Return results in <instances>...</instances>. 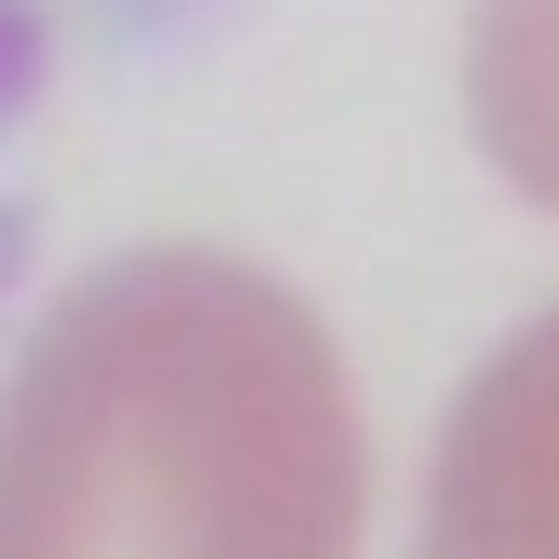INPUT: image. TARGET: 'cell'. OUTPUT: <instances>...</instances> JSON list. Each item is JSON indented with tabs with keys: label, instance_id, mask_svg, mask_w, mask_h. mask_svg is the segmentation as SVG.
Returning a JSON list of instances; mask_svg holds the SVG:
<instances>
[{
	"label": "cell",
	"instance_id": "obj_1",
	"mask_svg": "<svg viewBox=\"0 0 559 559\" xmlns=\"http://www.w3.org/2000/svg\"><path fill=\"white\" fill-rule=\"evenodd\" d=\"M369 437L328 328L218 246H136L0 382V559H355Z\"/></svg>",
	"mask_w": 559,
	"mask_h": 559
},
{
	"label": "cell",
	"instance_id": "obj_2",
	"mask_svg": "<svg viewBox=\"0 0 559 559\" xmlns=\"http://www.w3.org/2000/svg\"><path fill=\"white\" fill-rule=\"evenodd\" d=\"M409 559H559V314H533L451 396Z\"/></svg>",
	"mask_w": 559,
	"mask_h": 559
},
{
	"label": "cell",
	"instance_id": "obj_3",
	"mask_svg": "<svg viewBox=\"0 0 559 559\" xmlns=\"http://www.w3.org/2000/svg\"><path fill=\"white\" fill-rule=\"evenodd\" d=\"M464 123L491 178L559 218V0H478L464 14Z\"/></svg>",
	"mask_w": 559,
	"mask_h": 559
}]
</instances>
